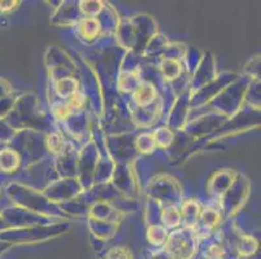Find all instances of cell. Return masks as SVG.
Segmentation results:
<instances>
[{
	"instance_id": "6da1fadb",
	"label": "cell",
	"mask_w": 261,
	"mask_h": 259,
	"mask_svg": "<svg viewBox=\"0 0 261 259\" xmlns=\"http://www.w3.org/2000/svg\"><path fill=\"white\" fill-rule=\"evenodd\" d=\"M78 82L73 78H64L56 83V91L60 96L70 97L77 92Z\"/></svg>"
},
{
	"instance_id": "7a4b0ae2",
	"label": "cell",
	"mask_w": 261,
	"mask_h": 259,
	"mask_svg": "<svg viewBox=\"0 0 261 259\" xmlns=\"http://www.w3.org/2000/svg\"><path fill=\"white\" fill-rule=\"evenodd\" d=\"M153 96H155V90L151 84L141 85L135 92V100L141 105H147V104L151 103L153 100Z\"/></svg>"
},
{
	"instance_id": "3957f363",
	"label": "cell",
	"mask_w": 261,
	"mask_h": 259,
	"mask_svg": "<svg viewBox=\"0 0 261 259\" xmlns=\"http://www.w3.org/2000/svg\"><path fill=\"white\" fill-rule=\"evenodd\" d=\"M81 33L86 38H92L99 33V22L95 18H86L81 22Z\"/></svg>"
},
{
	"instance_id": "277c9868",
	"label": "cell",
	"mask_w": 261,
	"mask_h": 259,
	"mask_svg": "<svg viewBox=\"0 0 261 259\" xmlns=\"http://www.w3.org/2000/svg\"><path fill=\"white\" fill-rule=\"evenodd\" d=\"M48 147L52 152H55V153H60V152H63L64 148L63 140H61L58 135H51V136L48 137Z\"/></svg>"
},
{
	"instance_id": "5b68a950",
	"label": "cell",
	"mask_w": 261,
	"mask_h": 259,
	"mask_svg": "<svg viewBox=\"0 0 261 259\" xmlns=\"http://www.w3.org/2000/svg\"><path fill=\"white\" fill-rule=\"evenodd\" d=\"M54 111L56 114V117L66 118L70 113V106L65 105V104H58V105H55Z\"/></svg>"
},
{
	"instance_id": "8992f818",
	"label": "cell",
	"mask_w": 261,
	"mask_h": 259,
	"mask_svg": "<svg viewBox=\"0 0 261 259\" xmlns=\"http://www.w3.org/2000/svg\"><path fill=\"white\" fill-rule=\"evenodd\" d=\"M16 2H0V9L2 11H8V9H12L13 7H16Z\"/></svg>"
}]
</instances>
